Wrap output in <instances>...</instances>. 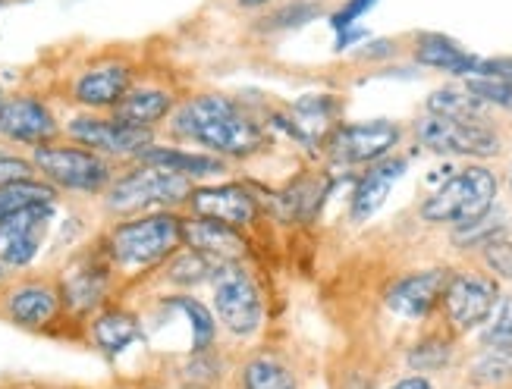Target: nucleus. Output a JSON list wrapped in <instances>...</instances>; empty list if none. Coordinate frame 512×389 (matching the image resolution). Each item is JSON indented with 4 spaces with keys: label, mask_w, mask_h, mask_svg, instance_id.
I'll use <instances>...</instances> for the list:
<instances>
[{
    "label": "nucleus",
    "mask_w": 512,
    "mask_h": 389,
    "mask_svg": "<svg viewBox=\"0 0 512 389\" xmlns=\"http://www.w3.org/2000/svg\"><path fill=\"white\" fill-rule=\"evenodd\" d=\"M183 245L202 251V255L214 258L217 264H236L246 258L249 242L236 226H227L220 220L208 217H183Z\"/></svg>",
    "instance_id": "17"
},
{
    "label": "nucleus",
    "mask_w": 512,
    "mask_h": 389,
    "mask_svg": "<svg viewBox=\"0 0 512 389\" xmlns=\"http://www.w3.org/2000/svg\"><path fill=\"white\" fill-rule=\"evenodd\" d=\"M63 135L70 142L82 145V148H92L101 157L114 160V164H117V160H129V164H132V157H136L145 145H151L158 132L120 123L117 117H110V113L85 110V113H79V117H73L70 123L63 126Z\"/></svg>",
    "instance_id": "8"
},
{
    "label": "nucleus",
    "mask_w": 512,
    "mask_h": 389,
    "mask_svg": "<svg viewBox=\"0 0 512 389\" xmlns=\"http://www.w3.org/2000/svg\"><path fill=\"white\" fill-rule=\"evenodd\" d=\"M164 308L176 311L186 317V324L192 330V352H208L217 339V317L211 314V308L205 302H198L189 292H176L164 299Z\"/></svg>",
    "instance_id": "26"
},
{
    "label": "nucleus",
    "mask_w": 512,
    "mask_h": 389,
    "mask_svg": "<svg viewBox=\"0 0 512 389\" xmlns=\"http://www.w3.org/2000/svg\"><path fill=\"white\" fill-rule=\"evenodd\" d=\"M4 98H7V91H4V85H0V107H4Z\"/></svg>",
    "instance_id": "42"
},
{
    "label": "nucleus",
    "mask_w": 512,
    "mask_h": 389,
    "mask_svg": "<svg viewBox=\"0 0 512 389\" xmlns=\"http://www.w3.org/2000/svg\"><path fill=\"white\" fill-rule=\"evenodd\" d=\"M186 208L195 217L220 220L236 230H249L261 217V201L242 182H224V186H195Z\"/></svg>",
    "instance_id": "15"
},
{
    "label": "nucleus",
    "mask_w": 512,
    "mask_h": 389,
    "mask_svg": "<svg viewBox=\"0 0 512 389\" xmlns=\"http://www.w3.org/2000/svg\"><path fill=\"white\" fill-rule=\"evenodd\" d=\"M415 139L428 151L450 157H497L503 151V139L491 123H465L437 113H425L415 123Z\"/></svg>",
    "instance_id": "9"
},
{
    "label": "nucleus",
    "mask_w": 512,
    "mask_h": 389,
    "mask_svg": "<svg viewBox=\"0 0 512 389\" xmlns=\"http://www.w3.org/2000/svg\"><path fill=\"white\" fill-rule=\"evenodd\" d=\"M57 214V204H32L0 223V264L10 270L29 267L48 236V226Z\"/></svg>",
    "instance_id": "13"
},
{
    "label": "nucleus",
    "mask_w": 512,
    "mask_h": 389,
    "mask_svg": "<svg viewBox=\"0 0 512 389\" xmlns=\"http://www.w3.org/2000/svg\"><path fill=\"white\" fill-rule=\"evenodd\" d=\"M509 192H512V167H509Z\"/></svg>",
    "instance_id": "43"
},
{
    "label": "nucleus",
    "mask_w": 512,
    "mask_h": 389,
    "mask_svg": "<svg viewBox=\"0 0 512 389\" xmlns=\"http://www.w3.org/2000/svg\"><path fill=\"white\" fill-rule=\"evenodd\" d=\"M428 113L465 123H487V104H481L465 85H443L428 95Z\"/></svg>",
    "instance_id": "27"
},
{
    "label": "nucleus",
    "mask_w": 512,
    "mask_h": 389,
    "mask_svg": "<svg viewBox=\"0 0 512 389\" xmlns=\"http://www.w3.org/2000/svg\"><path fill=\"white\" fill-rule=\"evenodd\" d=\"M412 57L418 66H428V70L447 73V76H462L469 79L478 73L481 57L465 51L459 41H453L450 35L440 32H418L412 35Z\"/></svg>",
    "instance_id": "21"
},
{
    "label": "nucleus",
    "mask_w": 512,
    "mask_h": 389,
    "mask_svg": "<svg viewBox=\"0 0 512 389\" xmlns=\"http://www.w3.org/2000/svg\"><path fill=\"white\" fill-rule=\"evenodd\" d=\"M214 289V317L220 320V327H227L233 336H252L261 330L264 320V302H261V289L255 283L252 273L236 264H220L217 273L211 277Z\"/></svg>",
    "instance_id": "6"
},
{
    "label": "nucleus",
    "mask_w": 512,
    "mask_h": 389,
    "mask_svg": "<svg viewBox=\"0 0 512 389\" xmlns=\"http://www.w3.org/2000/svg\"><path fill=\"white\" fill-rule=\"evenodd\" d=\"M167 132L176 142H189L217 157H252L264 148L267 135L252 113L239 101L217 95V91H202L189 95L176 104L167 120Z\"/></svg>",
    "instance_id": "1"
},
{
    "label": "nucleus",
    "mask_w": 512,
    "mask_h": 389,
    "mask_svg": "<svg viewBox=\"0 0 512 389\" xmlns=\"http://www.w3.org/2000/svg\"><path fill=\"white\" fill-rule=\"evenodd\" d=\"M465 88H469L481 104H487V107H500V110L512 113V79L469 76V79H465Z\"/></svg>",
    "instance_id": "31"
},
{
    "label": "nucleus",
    "mask_w": 512,
    "mask_h": 389,
    "mask_svg": "<svg viewBox=\"0 0 512 389\" xmlns=\"http://www.w3.org/2000/svg\"><path fill=\"white\" fill-rule=\"evenodd\" d=\"M403 139V129L387 120H374V123H352L333 129L327 139L330 157L340 160V164L359 167V164H374V160L387 157L396 142Z\"/></svg>",
    "instance_id": "16"
},
{
    "label": "nucleus",
    "mask_w": 512,
    "mask_h": 389,
    "mask_svg": "<svg viewBox=\"0 0 512 389\" xmlns=\"http://www.w3.org/2000/svg\"><path fill=\"white\" fill-rule=\"evenodd\" d=\"M139 70L136 63L123 54H101L88 60L82 70L73 73L70 79V101L82 110L92 113H110L126 91L136 85Z\"/></svg>",
    "instance_id": "7"
},
{
    "label": "nucleus",
    "mask_w": 512,
    "mask_h": 389,
    "mask_svg": "<svg viewBox=\"0 0 512 389\" xmlns=\"http://www.w3.org/2000/svg\"><path fill=\"white\" fill-rule=\"evenodd\" d=\"M399 54V41L396 38H374L368 44H362L359 48V57L362 63H384V60H393Z\"/></svg>",
    "instance_id": "37"
},
{
    "label": "nucleus",
    "mask_w": 512,
    "mask_h": 389,
    "mask_svg": "<svg viewBox=\"0 0 512 389\" xmlns=\"http://www.w3.org/2000/svg\"><path fill=\"white\" fill-rule=\"evenodd\" d=\"M176 104H180V98H176L167 85L136 79V85L126 91L123 101L110 110V117H117L120 123H129V126H142V129L158 132V126L170 120Z\"/></svg>",
    "instance_id": "18"
},
{
    "label": "nucleus",
    "mask_w": 512,
    "mask_h": 389,
    "mask_svg": "<svg viewBox=\"0 0 512 389\" xmlns=\"http://www.w3.org/2000/svg\"><path fill=\"white\" fill-rule=\"evenodd\" d=\"M447 361H450V342L437 339V336L418 342V346L412 349V355H409V364H412V368H418V371H437Z\"/></svg>",
    "instance_id": "33"
},
{
    "label": "nucleus",
    "mask_w": 512,
    "mask_h": 389,
    "mask_svg": "<svg viewBox=\"0 0 512 389\" xmlns=\"http://www.w3.org/2000/svg\"><path fill=\"white\" fill-rule=\"evenodd\" d=\"M274 4H280V0H230V7L242 16H258Z\"/></svg>",
    "instance_id": "39"
},
{
    "label": "nucleus",
    "mask_w": 512,
    "mask_h": 389,
    "mask_svg": "<svg viewBox=\"0 0 512 389\" xmlns=\"http://www.w3.org/2000/svg\"><path fill=\"white\" fill-rule=\"evenodd\" d=\"M365 38H368V32H365V29H359V26L340 29V32H337V41H333V51L343 54V51H349V48H352V44H359V41H365Z\"/></svg>",
    "instance_id": "38"
},
{
    "label": "nucleus",
    "mask_w": 512,
    "mask_h": 389,
    "mask_svg": "<svg viewBox=\"0 0 512 389\" xmlns=\"http://www.w3.org/2000/svg\"><path fill=\"white\" fill-rule=\"evenodd\" d=\"M330 186L327 179H315V176H305L299 182H293L283 195H280V204L286 208V217H296V220H311L318 214V208L324 204Z\"/></svg>",
    "instance_id": "29"
},
{
    "label": "nucleus",
    "mask_w": 512,
    "mask_h": 389,
    "mask_svg": "<svg viewBox=\"0 0 512 389\" xmlns=\"http://www.w3.org/2000/svg\"><path fill=\"white\" fill-rule=\"evenodd\" d=\"M217 261L202 255V251H195V248H180L176 255L164 264V277L170 286H180V289H192L198 283H205L211 280L214 273H217Z\"/></svg>",
    "instance_id": "28"
},
{
    "label": "nucleus",
    "mask_w": 512,
    "mask_h": 389,
    "mask_svg": "<svg viewBox=\"0 0 512 389\" xmlns=\"http://www.w3.org/2000/svg\"><path fill=\"white\" fill-rule=\"evenodd\" d=\"M57 201H60V192L41 176L0 182V223L13 217L16 211L32 208V204H57Z\"/></svg>",
    "instance_id": "25"
},
{
    "label": "nucleus",
    "mask_w": 512,
    "mask_h": 389,
    "mask_svg": "<svg viewBox=\"0 0 512 389\" xmlns=\"http://www.w3.org/2000/svg\"><path fill=\"white\" fill-rule=\"evenodd\" d=\"M32 164L41 179H48L57 192L73 195H104V189L114 182L117 164L101 157L92 148H82L76 142H48L32 148Z\"/></svg>",
    "instance_id": "4"
},
{
    "label": "nucleus",
    "mask_w": 512,
    "mask_h": 389,
    "mask_svg": "<svg viewBox=\"0 0 512 389\" xmlns=\"http://www.w3.org/2000/svg\"><path fill=\"white\" fill-rule=\"evenodd\" d=\"M139 333H142L139 317L132 311H123V308H104L92 320V339H95V346L107 355H120L123 349H129L132 342L139 339Z\"/></svg>",
    "instance_id": "24"
},
{
    "label": "nucleus",
    "mask_w": 512,
    "mask_h": 389,
    "mask_svg": "<svg viewBox=\"0 0 512 389\" xmlns=\"http://www.w3.org/2000/svg\"><path fill=\"white\" fill-rule=\"evenodd\" d=\"M481 261L494 273V280L512 283V242L506 236H497L481 245Z\"/></svg>",
    "instance_id": "32"
},
{
    "label": "nucleus",
    "mask_w": 512,
    "mask_h": 389,
    "mask_svg": "<svg viewBox=\"0 0 512 389\" xmlns=\"http://www.w3.org/2000/svg\"><path fill=\"white\" fill-rule=\"evenodd\" d=\"M324 13H327L324 0H280V4L267 7L264 13L249 16V29L255 35H280V32L302 29Z\"/></svg>",
    "instance_id": "23"
},
{
    "label": "nucleus",
    "mask_w": 512,
    "mask_h": 389,
    "mask_svg": "<svg viewBox=\"0 0 512 389\" xmlns=\"http://www.w3.org/2000/svg\"><path fill=\"white\" fill-rule=\"evenodd\" d=\"M406 173V160L403 157H381L374 160L368 167V173L355 182V192H352V204H349V214L355 223H362L368 217H374L377 211L384 208V201L393 189V182Z\"/></svg>",
    "instance_id": "22"
},
{
    "label": "nucleus",
    "mask_w": 512,
    "mask_h": 389,
    "mask_svg": "<svg viewBox=\"0 0 512 389\" xmlns=\"http://www.w3.org/2000/svg\"><path fill=\"white\" fill-rule=\"evenodd\" d=\"M447 280L450 273L440 267L409 273V277L396 280L393 289L387 292V308L399 317H425L440 305Z\"/></svg>",
    "instance_id": "19"
},
{
    "label": "nucleus",
    "mask_w": 512,
    "mask_h": 389,
    "mask_svg": "<svg viewBox=\"0 0 512 389\" xmlns=\"http://www.w3.org/2000/svg\"><path fill=\"white\" fill-rule=\"evenodd\" d=\"M443 311H447L450 327L459 333H469L481 327L484 320H491L497 302H500V283L494 277L478 270L453 273L443 289Z\"/></svg>",
    "instance_id": "11"
},
{
    "label": "nucleus",
    "mask_w": 512,
    "mask_h": 389,
    "mask_svg": "<svg viewBox=\"0 0 512 389\" xmlns=\"http://www.w3.org/2000/svg\"><path fill=\"white\" fill-rule=\"evenodd\" d=\"M132 164H145V167H158V170H170V173H180L192 182L198 179H211V176H224L230 167L224 157H217L211 151H189L180 145H145Z\"/></svg>",
    "instance_id": "20"
},
{
    "label": "nucleus",
    "mask_w": 512,
    "mask_h": 389,
    "mask_svg": "<svg viewBox=\"0 0 512 389\" xmlns=\"http://www.w3.org/2000/svg\"><path fill=\"white\" fill-rule=\"evenodd\" d=\"M117 273H142L167 264L183 248V214L151 211L120 217L98 245Z\"/></svg>",
    "instance_id": "2"
},
{
    "label": "nucleus",
    "mask_w": 512,
    "mask_h": 389,
    "mask_svg": "<svg viewBox=\"0 0 512 389\" xmlns=\"http://www.w3.org/2000/svg\"><path fill=\"white\" fill-rule=\"evenodd\" d=\"M114 277H117V270L107 261L101 248L76 258L73 267L66 270L60 280V295H63L66 311H76V314L98 311L107 302V292H110Z\"/></svg>",
    "instance_id": "12"
},
{
    "label": "nucleus",
    "mask_w": 512,
    "mask_h": 389,
    "mask_svg": "<svg viewBox=\"0 0 512 389\" xmlns=\"http://www.w3.org/2000/svg\"><path fill=\"white\" fill-rule=\"evenodd\" d=\"M0 311L22 330H44L66 311L60 286L48 280H22L4 289L0 295Z\"/></svg>",
    "instance_id": "14"
},
{
    "label": "nucleus",
    "mask_w": 512,
    "mask_h": 389,
    "mask_svg": "<svg viewBox=\"0 0 512 389\" xmlns=\"http://www.w3.org/2000/svg\"><path fill=\"white\" fill-rule=\"evenodd\" d=\"M242 386L246 389H296V380L289 368L274 355H258L242 371Z\"/></svg>",
    "instance_id": "30"
},
{
    "label": "nucleus",
    "mask_w": 512,
    "mask_h": 389,
    "mask_svg": "<svg viewBox=\"0 0 512 389\" xmlns=\"http://www.w3.org/2000/svg\"><path fill=\"white\" fill-rule=\"evenodd\" d=\"M4 4H10V0H0V7H4Z\"/></svg>",
    "instance_id": "44"
},
{
    "label": "nucleus",
    "mask_w": 512,
    "mask_h": 389,
    "mask_svg": "<svg viewBox=\"0 0 512 389\" xmlns=\"http://www.w3.org/2000/svg\"><path fill=\"white\" fill-rule=\"evenodd\" d=\"M38 176L32 157H22L13 151H0V182H13V179H29Z\"/></svg>",
    "instance_id": "36"
},
{
    "label": "nucleus",
    "mask_w": 512,
    "mask_h": 389,
    "mask_svg": "<svg viewBox=\"0 0 512 389\" xmlns=\"http://www.w3.org/2000/svg\"><path fill=\"white\" fill-rule=\"evenodd\" d=\"M195 189V182L158 170L145 164H132L129 170L117 173L114 182L101 195V208L110 217H136V214H151V211H180Z\"/></svg>",
    "instance_id": "3"
},
{
    "label": "nucleus",
    "mask_w": 512,
    "mask_h": 389,
    "mask_svg": "<svg viewBox=\"0 0 512 389\" xmlns=\"http://www.w3.org/2000/svg\"><path fill=\"white\" fill-rule=\"evenodd\" d=\"M500 192L497 173L491 167L472 164L450 176L443 186L421 204V220L428 223H475L494 211V201Z\"/></svg>",
    "instance_id": "5"
},
{
    "label": "nucleus",
    "mask_w": 512,
    "mask_h": 389,
    "mask_svg": "<svg viewBox=\"0 0 512 389\" xmlns=\"http://www.w3.org/2000/svg\"><path fill=\"white\" fill-rule=\"evenodd\" d=\"M63 135V123L57 120L54 107L35 91H13L0 107V142L19 148H38L57 142Z\"/></svg>",
    "instance_id": "10"
},
{
    "label": "nucleus",
    "mask_w": 512,
    "mask_h": 389,
    "mask_svg": "<svg viewBox=\"0 0 512 389\" xmlns=\"http://www.w3.org/2000/svg\"><path fill=\"white\" fill-rule=\"evenodd\" d=\"M377 7V0H343V7L337 13H330V29L340 32V29H349L355 26L365 13H371Z\"/></svg>",
    "instance_id": "34"
},
{
    "label": "nucleus",
    "mask_w": 512,
    "mask_h": 389,
    "mask_svg": "<svg viewBox=\"0 0 512 389\" xmlns=\"http://www.w3.org/2000/svg\"><path fill=\"white\" fill-rule=\"evenodd\" d=\"M7 277H10V267L0 264V289H7Z\"/></svg>",
    "instance_id": "41"
},
{
    "label": "nucleus",
    "mask_w": 512,
    "mask_h": 389,
    "mask_svg": "<svg viewBox=\"0 0 512 389\" xmlns=\"http://www.w3.org/2000/svg\"><path fill=\"white\" fill-rule=\"evenodd\" d=\"M491 317H494V324L484 339L491 342V346H497V342H512V295H506V299L497 302Z\"/></svg>",
    "instance_id": "35"
},
{
    "label": "nucleus",
    "mask_w": 512,
    "mask_h": 389,
    "mask_svg": "<svg viewBox=\"0 0 512 389\" xmlns=\"http://www.w3.org/2000/svg\"><path fill=\"white\" fill-rule=\"evenodd\" d=\"M390 389H434L428 377H406V380H399L393 383Z\"/></svg>",
    "instance_id": "40"
}]
</instances>
